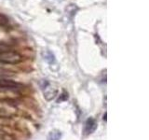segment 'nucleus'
Segmentation results:
<instances>
[{"label": "nucleus", "mask_w": 149, "mask_h": 140, "mask_svg": "<svg viewBox=\"0 0 149 140\" xmlns=\"http://www.w3.org/2000/svg\"><path fill=\"white\" fill-rule=\"evenodd\" d=\"M96 128H97V123L94 120V119L90 118V119H88L86 121L85 130H84V132H85L86 134H90L94 132V131L96 130Z\"/></svg>", "instance_id": "obj_5"}, {"label": "nucleus", "mask_w": 149, "mask_h": 140, "mask_svg": "<svg viewBox=\"0 0 149 140\" xmlns=\"http://www.w3.org/2000/svg\"><path fill=\"white\" fill-rule=\"evenodd\" d=\"M0 140H15V139L6 130L0 127Z\"/></svg>", "instance_id": "obj_6"}, {"label": "nucleus", "mask_w": 149, "mask_h": 140, "mask_svg": "<svg viewBox=\"0 0 149 140\" xmlns=\"http://www.w3.org/2000/svg\"><path fill=\"white\" fill-rule=\"evenodd\" d=\"M45 85L42 86V90L44 92V96L46 97L47 100H51L57 94V89L56 88H51L49 83L48 81H45Z\"/></svg>", "instance_id": "obj_4"}, {"label": "nucleus", "mask_w": 149, "mask_h": 140, "mask_svg": "<svg viewBox=\"0 0 149 140\" xmlns=\"http://www.w3.org/2000/svg\"><path fill=\"white\" fill-rule=\"evenodd\" d=\"M61 135H62V134H61L60 131L54 130V131H52V132L49 133V140H60Z\"/></svg>", "instance_id": "obj_7"}, {"label": "nucleus", "mask_w": 149, "mask_h": 140, "mask_svg": "<svg viewBox=\"0 0 149 140\" xmlns=\"http://www.w3.org/2000/svg\"><path fill=\"white\" fill-rule=\"evenodd\" d=\"M17 112L18 107L11 99H8V98L0 99V118L10 119L16 116Z\"/></svg>", "instance_id": "obj_1"}, {"label": "nucleus", "mask_w": 149, "mask_h": 140, "mask_svg": "<svg viewBox=\"0 0 149 140\" xmlns=\"http://www.w3.org/2000/svg\"><path fill=\"white\" fill-rule=\"evenodd\" d=\"M22 87V84L16 81L10 80V79H6V78H0V89H2V90L17 91Z\"/></svg>", "instance_id": "obj_3"}, {"label": "nucleus", "mask_w": 149, "mask_h": 140, "mask_svg": "<svg viewBox=\"0 0 149 140\" xmlns=\"http://www.w3.org/2000/svg\"><path fill=\"white\" fill-rule=\"evenodd\" d=\"M22 57L16 51L11 50H2L0 51V62L8 64H17L21 63Z\"/></svg>", "instance_id": "obj_2"}]
</instances>
